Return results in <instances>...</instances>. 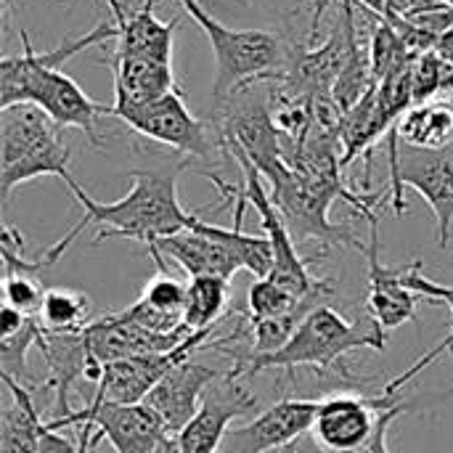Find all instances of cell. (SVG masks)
<instances>
[{
    "label": "cell",
    "mask_w": 453,
    "mask_h": 453,
    "mask_svg": "<svg viewBox=\"0 0 453 453\" xmlns=\"http://www.w3.org/2000/svg\"><path fill=\"white\" fill-rule=\"evenodd\" d=\"M191 159L180 162L173 170H133L130 191L117 202H96L82 191L72 178L66 186L72 196L85 210L82 220L72 228L77 236L88 226H98L96 242L109 239H133L143 244H157L165 236H175L191 228L194 212H186L178 199V175L188 167Z\"/></svg>",
    "instance_id": "obj_1"
},
{
    "label": "cell",
    "mask_w": 453,
    "mask_h": 453,
    "mask_svg": "<svg viewBox=\"0 0 453 453\" xmlns=\"http://www.w3.org/2000/svg\"><path fill=\"white\" fill-rule=\"evenodd\" d=\"M385 348H388L385 329L374 319L348 321L332 305H319L300 321L297 332L289 337V342L284 348H279L276 353H268V356L244 358V361L234 364L228 372L242 380L250 374L265 372V369L292 372V369L311 366L319 372H334L337 364H342V358L353 350L382 353Z\"/></svg>",
    "instance_id": "obj_2"
},
{
    "label": "cell",
    "mask_w": 453,
    "mask_h": 453,
    "mask_svg": "<svg viewBox=\"0 0 453 453\" xmlns=\"http://www.w3.org/2000/svg\"><path fill=\"white\" fill-rule=\"evenodd\" d=\"M72 151L61 138V127L37 104H13L0 109V196L8 204L16 186L56 175L64 183Z\"/></svg>",
    "instance_id": "obj_3"
},
{
    "label": "cell",
    "mask_w": 453,
    "mask_h": 453,
    "mask_svg": "<svg viewBox=\"0 0 453 453\" xmlns=\"http://www.w3.org/2000/svg\"><path fill=\"white\" fill-rule=\"evenodd\" d=\"M183 11L202 27L215 53V85H212V106H220L244 85L257 80H271L281 74L289 56L284 42L273 32L263 29H231L220 24L207 8L196 0H178Z\"/></svg>",
    "instance_id": "obj_4"
},
{
    "label": "cell",
    "mask_w": 453,
    "mask_h": 453,
    "mask_svg": "<svg viewBox=\"0 0 453 453\" xmlns=\"http://www.w3.org/2000/svg\"><path fill=\"white\" fill-rule=\"evenodd\" d=\"M109 117H117L130 130H135L138 135L154 143H165L186 154V159L207 162L218 151H223L215 125L191 114V109L183 101V90H175V93H167L162 98L143 101V104L114 101L109 106Z\"/></svg>",
    "instance_id": "obj_5"
},
{
    "label": "cell",
    "mask_w": 453,
    "mask_h": 453,
    "mask_svg": "<svg viewBox=\"0 0 453 453\" xmlns=\"http://www.w3.org/2000/svg\"><path fill=\"white\" fill-rule=\"evenodd\" d=\"M271 199L276 204V210L281 212L289 234L295 242H305V239H316L321 244H334V247H353L364 255L366 244L356 239V234L348 226H337L329 218L332 204L340 199L345 202V196L334 188H326L321 183H313L311 178L300 175L297 170H292L287 162L281 167H276L271 175Z\"/></svg>",
    "instance_id": "obj_6"
},
{
    "label": "cell",
    "mask_w": 453,
    "mask_h": 453,
    "mask_svg": "<svg viewBox=\"0 0 453 453\" xmlns=\"http://www.w3.org/2000/svg\"><path fill=\"white\" fill-rule=\"evenodd\" d=\"M390 157V202L395 215L409 212V202L403 199V186H411L425 196L435 215V239L438 247L446 250L451 242L453 226V157L446 151H425L401 146L395 127L390 130L388 143Z\"/></svg>",
    "instance_id": "obj_7"
},
{
    "label": "cell",
    "mask_w": 453,
    "mask_h": 453,
    "mask_svg": "<svg viewBox=\"0 0 453 453\" xmlns=\"http://www.w3.org/2000/svg\"><path fill=\"white\" fill-rule=\"evenodd\" d=\"M228 157H234V162L239 165L244 183H242V194L244 199L255 207L260 226L273 247V271L271 279L279 281L281 287H287L295 297L308 300V297H332L334 295V281L332 279H316L308 271V257H300L297 252V242L292 239L281 212L276 210L268 188L263 186V175L260 170L239 151H226Z\"/></svg>",
    "instance_id": "obj_8"
},
{
    "label": "cell",
    "mask_w": 453,
    "mask_h": 453,
    "mask_svg": "<svg viewBox=\"0 0 453 453\" xmlns=\"http://www.w3.org/2000/svg\"><path fill=\"white\" fill-rule=\"evenodd\" d=\"M93 427V446L106 441L114 453H151L157 443L170 435L159 414L146 406H122V403H104V401H88L82 409H74L69 417L48 419V430H74V427Z\"/></svg>",
    "instance_id": "obj_9"
},
{
    "label": "cell",
    "mask_w": 453,
    "mask_h": 453,
    "mask_svg": "<svg viewBox=\"0 0 453 453\" xmlns=\"http://www.w3.org/2000/svg\"><path fill=\"white\" fill-rule=\"evenodd\" d=\"M212 329H202L194 332L191 337H186L175 350L170 353H146V356H130L122 361H111L104 364L101 369V380L96 385V395L93 401H104V403H122V406H135L143 403L146 395L157 388V382L180 361L191 358L194 350H204V345L212 340Z\"/></svg>",
    "instance_id": "obj_10"
},
{
    "label": "cell",
    "mask_w": 453,
    "mask_h": 453,
    "mask_svg": "<svg viewBox=\"0 0 453 453\" xmlns=\"http://www.w3.org/2000/svg\"><path fill=\"white\" fill-rule=\"evenodd\" d=\"M398 403H403V398L385 393V390L374 398H366V395L324 398L313 419L311 438L321 453L358 451L372 438L380 414Z\"/></svg>",
    "instance_id": "obj_11"
},
{
    "label": "cell",
    "mask_w": 453,
    "mask_h": 453,
    "mask_svg": "<svg viewBox=\"0 0 453 453\" xmlns=\"http://www.w3.org/2000/svg\"><path fill=\"white\" fill-rule=\"evenodd\" d=\"M257 403L260 398L242 382V377L226 372L220 382L204 393L199 411L191 417V422L175 435L183 453H218L228 435L231 422L252 414Z\"/></svg>",
    "instance_id": "obj_12"
},
{
    "label": "cell",
    "mask_w": 453,
    "mask_h": 453,
    "mask_svg": "<svg viewBox=\"0 0 453 453\" xmlns=\"http://www.w3.org/2000/svg\"><path fill=\"white\" fill-rule=\"evenodd\" d=\"M321 401L313 398H284L268 406L260 417L244 427L228 430L218 453H273L297 443L311 433Z\"/></svg>",
    "instance_id": "obj_13"
},
{
    "label": "cell",
    "mask_w": 453,
    "mask_h": 453,
    "mask_svg": "<svg viewBox=\"0 0 453 453\" xmlns=\"http://www.w3.org/2000/svg\"><path fill=\"white\" fill-rule=\"evenodd\" d=\"M380 242V218H369V244L364 250L369 263V319H374L385 332H393L403 324H419L417 308L419 295L406 287V268H388L382 263Z\"/></svg>",
    "instance_id": "obj_14"
},
{
    "label": "cell",
    "mask_w": 453,
    "mask_h": 453,
    "mask_svg": "<svg viewBox=\"0 0 453 453\" xmlns=\"http://www.w3.org/2000/svg\"><path fill=\"white\" fill-rule=\"evenodd\" d=\"M220 377H223L220 369L207 364H194L191 358H186L157 382V388L146 395L143 403L159 414L170 435H178L199 411L207 388H212Z\"/></svg>",
    "instance_id": "obj_15"
},
{
    "label": "cell",
    "mask_w": 453,
    "mask_h": 453,
    "mask_svg": "<svg viewBox=\"0 0 453 453\" xmlns=\"http://www.w3.org/2000/svg\"><path fill=\"white\" fill-rule=\"evenodd\" d=\"M111 19L117 24L114 53L149 56L173 64V37L178 21H159L154 13L157 0H141L138 8H125L122 0H106Z\"/></svg>",
    "instance_id": "obj_16"
},
{
    "label": "cell",
    "mask_w": 453,
    "mask_h": 453,
    "mask_svg": "<svg viewBox=\"0 0 453 453\" xmlns=\"http://www.w3.org/2000/svg\"><path fill=\"white\" fill-rule=\"evenodd\" d=\"M151 247L159 250L165 257L175 260L178 268L183 273H188L191 279L218 276V279L231 281L242 271V263L236 260V255L231 250H226L220 242H215V239H210L194 228L180 231L175 236H165Z\"/></svg>",
    "instance_id": "obj_17"
},
{
    "label": "cell",
    "mask_w": 453,
    "mask_h": 453,
    "mask_svg": "<svg viewBox=\"0 0 453 453\" xmlns=\"http://www.w3.org/2000/svg\"><path fill=\"white\" fill-rule=\"evenodd\" d=\"M109 69L114 74V101L143 104V101H154V98L180 90L170 61L111 53Z\"/></svg>",
    "instance_id": "obj_18"
},
{
    "label": "cell",
    "mask_w": 453,
    "mask_h": 453,
    "mask_svg": "<svg viewBox=\"0 0 453 453\" xmlns=\"http://www.w3.org/2000/svg\"><path fill=\"white\" fill-rule=\"evenodd\" d=\"M5 385V401L0 411V453H40V435L45 419L35 393L11 377H0Z\"/></svg>",
    "instance_id": "obj_19"
},
{
    "label": "cell",
    "mask_w": 453,
    "mask_h": 453,
    "mask_svg": "<svg viewBox=\"0 0 453 453\" xmlns=\"http://www.w3.org/2000/svg\"><path fill=\"white\" fill-rule=\"evenodd\" d=\"M403 146L425 151H446L453 143V101L446 96L411 104L395 125Z\"/></svg>",
    "instance_id": "obj_20"
},
{
    "label": "cell",
    "mask_w": 453,
    "mask_h": 453,
    "mask_svg": "<svg viewBox=\"0 0 453 453\" xmlns=\"http://www.w3.org/2000/svg\"><path fill=\"white\" fill-rule=\"evenodd\" d=\"M326 297H295L287 287L273 281L271 276L257 279L250 287L247 295V316L250 321H265V319H305L311 311L324 305Z\"/></svg>",
    "instance_id": "obj_21"
},
{
    "label": "cell",
    "mask_w": 453,
    "mask_h": 453,
    "mask_svg": "<svg viewBox=\"0 0 453 453\" xmlns=\"http://www.w3.org/2000/svg\"><path fill=\"white\" fill-rule=\"evenodd\" d=\"M90 313H93V303L88 295L69 289V287H53V289H45L37 319L45 332L82 334L88 324L93 321Z\"/></svg>",
    "instance_id": "obj_22"
},
{
    "label": "cell",
    "mask_w": 453,
    "mask_h": 453,
    "mask_svg": "<svg viewBox=\"0 0 453 453\" xmlns=\"http://www.w3.org/2000/svg\"><path fill=\"white\" fill-rule=\"evenodd\" d=\"M406 287H409L411 292H417L419 297H425V300H443L453 313V287H446V284H438V281L427 279V276H425V263H422V260L409 263V268H406ZM443 353H451L453 356V329L451 334H449L438 348H433L427 356H422L417 364H411V369H406V372L398 374L393 382H388V385H385V393L401 395V388H406L422 369H427V366H430L433 361H438Z\"/></svg>",
    "instance_id": "obj_23"
},
{
    "label": "cell",
    "mask_w": 453,
    "mask_h": 453,
    "mask_svg": "<svg viewBox=\"0 0 453 453\" xmlns=\"http://www.w3.org/2000/svg\"><path fill=\"white\" fill-rule=\"evenodd\" d=\"M231 284L218 276H196L188 281L186 289V308H183V324L188 332L212 329L220 324L226 308H228Z\"/></svg>",
    "instance_id": "obj_24"
},
{
    "label": "cell",
    "mask_w": 453,
    "mask_h": 453,
    "mask_svg": "<svg viewBox=\"0 0 453 453\" xmlns=\"http://www.w3.org/2000/svg\"><path fill=\"white\" fill-rule=\"evenodd\" d=\"M149 255L157 263V276H151L146 281L138 303H143L146 308H151V311H157V313L183 324V308H186V289H188V284H183L175 276H170V271L165 265V255L159 250L149 247Z\"/></svg>",
    "instance_id": "obj_25"
},
{
    "label": "cell",
    "mask_w": 453,
    "mask_h": 453,
    "mask_svg": "<svg viewBox=\"0 0 453 453\" xmlns=\"http://www.w3.org/2000/svg\"><path fill=\"white\" fill-rule=\"evenodd\" d=\"M42 297H45V289L40 287L35 273L5 271V276H3V305H11L27 316H37Z\"/></svg>",
    "instance_id": "obj_26"
},
{
    "label": "cell",
    "mask_w": 453,
    "mask_h": 453,
    "mask_svg": "<svg viewBox=\"0 0 453 453\" xmlns=\"http://www.w3.org/2000/svg\"><path fill=\"white\" fill-rule=\"evenodd\" d=\"M74 438H66L56 430H48L42 427V435H40V453H90L96 446H93V427H74Z\"/></svg>",
    "instance_id": "obj_27"
},
{
    "label": "cell",
    "mask_w": 453,
    "mask_h": 453,
    "mask_svg": "<svg viewBox=\"0 0 453 453\" xmlns=\"http://www.w3.org/2000/svg\"><path fill=\"white\" fill-rule=\"evenodd\" d=\"M414 406L409 403V401H403V403H398V406H393V409H388V411H382L380 414V419H377V427H374V433H372V438L358 449V451L353 453H390L388 449V435H390V427H393V422L395 419H401L406 411H411Z\"/></svg>",
    "instance_id": "obj_28"
},
{
    "label": "cell",
    "mask_w": 453,
    "mask_h": 453,
    "mask_svg": "<svg viewBox=\"0 0 453 453\" xmlns=\"http://www.w3.org/2000/svg\"><path fill=\"white\" fill-rule=\"evenodd\" d=\"M435 53L443 58V61H449L453 66V27H449L443 35H438V42H435Z\"/></svg>",
    "instance_id": "obj_29"
},
{
    "label": "cell",
    "mask_w": 453,
    "mask_h": 453,
    "mask_svg": "<svg viewBox=\"0 0 453 453\" xmlns=\"http://www.w3.org/2000/svg\"><path fill=\"white\" fill-rule=\"evenodd\" d=\"M151 453H183V449H180V443H178L175 435H165Z\"/></svg>",
    "instance_id": "obj_30"
},
{
    "label": "cell",
    "mask_w": 453,
    "mask_h": 453,
    "mask_svg": "<svg viewBox=\"0 0 453 453\" xmlns=\"http://www.w3.org/2000/svg\"><path fill=\"white\" fill-rule=\"evenodd\" d=\"M443 96H446V98H451V101H453V72L449 74V82H446V88H443Z\"/></svg>",
    "instance_id": "obj_31"
},
{
    "label": "cell",
    "mask_w": 453,
    "mask_h": 453,
    "mask_svg": "<svg viewBox=\"0 0 453 453\" xmlns=\"http://www.w3.org/2000/svg\"><path fill=\"white\" fill-rule=\"evenodd\" d=\"M273 453H297V443H292V446H287V449H281V451H273Z\"/></svg>",
    "instance_id": "obj_32"
},
{
    "label": "cell",
    "mask_w": 453,
    "mask_h": 453,
    "mask_svg": "<svg viewBox=\"0 0 453 453\" xmlns=\"http://www.w3.org/2000/svg\"><path fill=\"white\" fill-rule=\"evenodd\" d=\"M196 3H199V5H202V8H210V5H215V3H218V0H196Z\"/></svg>",
    "instance_id": "obj_33"
},
{
    "label": "cell",
    "mask_w": 453,
    "mask_h": 453,
    "mask_svg": "<svg viewBox=\"0 0 453 453\" xmlns=\"http://www.w3.org/2000/svg\"><path fill=\"white\" fill-rule=\"evenodd\" d=\"M13 3H16V0H3V5H5V11H11V8H13Z\"/></svg>",
    "instance_id": "obj_34"
}]
</instances>
